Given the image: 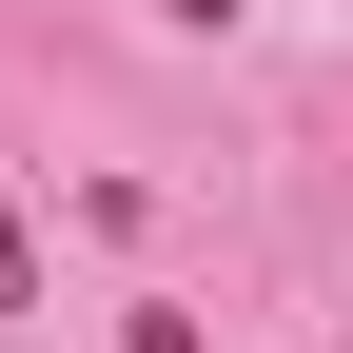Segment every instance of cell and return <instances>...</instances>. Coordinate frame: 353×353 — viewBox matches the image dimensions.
I'll use <instances>...</instances> for the list:
<instances>
[{
  "instance_id": "cell-1",
  "label": "cell",
  "mask_w": 353,
  "mask_h": 353,
  "mask_svg": "<svg viewBox=\"0 0 353 353\" xmlns=\"http://www.w3.org/2000/svg\"><path fill=\"white\" fill-rule=\"evenodd\" d=\"M0 314H39V236H20V196H0Z\"/></svg>"
},
{
  "instance_id": "cell-2",
  "label": "cell",
  "mask_w": 353,
  "mask_h": 353,
  "mask_svg": "<svg viewBox=\"0 0 353 353\" xmlns=\"http://www.w3.org/2000/svg\"><path fill=\"white\" fill-rule=\"evenodd\" d=\"M138 353H196V314H138Z\"/></svg>"
},
{
  "instance_id": "cell-3",
  "label": "cell",
  "mask_w": 353,
  "mask_h": 353,
  "mask_svg": "<svg viewBox=\"0 0 353 353\" xmlns=\"http://www.w3.org/2000/svg\"><path fill=\"white\" fill-rule=\"evenodd\" d=\"M157 20H236V0H157Z\"/></svg>"
}]
</instances>
